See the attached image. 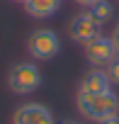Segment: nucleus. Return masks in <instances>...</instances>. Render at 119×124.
<instances>
[{"instance_id":"obj_1","label":"nucleus","mask_w":119,"mask_h":124,"mask_svg":"<svg viewBox=\"0 0 119 124\" xmlns=\"http://www.w3.org/2000/svg\"><path fill=\"white\" fill-rule=\"evenodd\" d=\"M75 107L83 114V119L97 124L104 117L119 114V95L112 88L109 90H102V93H78Z\"/></svg>"},{"instance_id":"obj_2","label":"nucleus","mask_w":119,"mask_h":124,"mask_svg":"<svg viewBox=\"0 0 119 124\" xmlns=\"http://www.w3.org/2000/svg\"><path fill=\"white\" fill-rule=\"evenodd\" d=\"M44 76L34 61H20L7 71V88L15 95H32L41 88Z\"/></svg>"},{"instance_id":"obj_3","label":"nucleus","mask_w":119,"mask_h":124,"mask_svg":"<svg viewBox=\"0 0 119 124\" xmlns=\"http://www.w3.org/2000/svg\"><path fill=\"white\" fill-rule=\"evenodd\" d=\"M27 54L32 61H51L61 54V37L49 27H37L27 37Z\"/></svg>"},{"instance_id":"obj_4","label":"nucleus","mask_w":119,"mask_h":124,"mask_svg":"<svg viewBox=\"0 0 119 124\" xmlns=\"http://www.w3.org/2000/svg\"><path fill=\"white\" fill-rule=\"evenodd\" d=\"M83 54H85V61L92 68H107L112 61L119 56V49H117V44H114L112 37L97 34L95 39H90L83 46Z\"/></svg>"},{"instance_id":"obj_5","label":"nucleus","mask_w":119,"mask_h":124,"mask_svg":"<svg viewBox=\"0 0 119 124\" xmlns=\"http://www.w3.org/2000/svg\"><path fill=\"white\" fill-rule=\"evenodd\" d=\"M97 34H102V24L88 12V10H83V12H78L71 22H68V37H71V41H75V44H80V46H85L90 39H95Z\"/></svg>"},{"instance_id":"obj_6","label":"nucleus","mask_w":119,"mask_h":124,"mask_svg":"<svg viewBox=\"0 0 119 124\" xmlns=\"http://www.w3.org/2000/svg\"><path fill=\"white\" fill-rule=\"evenodd\" d=\"M12 124H56L51 109L41 102H27L20 105L12 114Z\"/></svg>"},{"instance_id":"obj_7","label":"nucleus","mask_w":119,"mask_h":124,"mask_svg":"<svg viewBox=\"0 0 119 124\" xmlns=\"http://www.w3.org/2000/svg\"><path fill=\"white\" fill-rule=\"evenodd\" d=\"M24 12L34 20H49L61 10L63 0H24Z\"/></svg>"},{"instance_id":"obj_8","label":"nucleus","mask_w":119,"mask_h":124,"mask_svg":"<svg viewBox=\"0 0 119 124\" xmlns=\"http://www.w3.org/2000/svg\"><path fill=\"white\" fill-rule=\"evenodd\" d=\"M109 88H112V83H109L104 68L88 71L80 78V83H78V93H102V90H109Z\"/></svg>"},{"instance_id":"obj_9","label":"nucleus","mask_w":119,"mask_h":124,"mask_svg":"<svg viewBox=\"0 0 119 124\" xmlns=\"http://www.w3.org/2000/svg\"><path fill=\"white\" fill-rule=\"evenodd\" d=\"M100 24H107L112 17H114V5L109 3V0H100V3H95V5H90V8H85Z\"/></svg>"},{"instance_id":"obj_10","label":"nucleus","mask_w":119,"mask_h":124,"mask_svg":"<svg viewBox=\"0 0 119 124\" xmlns=\"http://www.w3.org/2000/svg\"><path fill=\"white\" fill-rule=\"evenodd\" d=\"M104 73H107V78H109V83H112V85H119V56L112 61L107 68H104Z\"/></svg>"},{"instance_id":"obj_11","label":"nucleus","mask_w":119,"mask_h":124,"mask_svg":"<svg viewBox=\"0 0 119 124\" xmlns=\"http://www.w3.org/2000/svg\"><path fill=\"white\" fill-rule=\"evenodd\" d=\"M97 124H119V114H112V117H104L102 122H97Z\"/></svg>"},{"instance_id":"obj_12","label":"nucleus","mask_w":119,"mask_h":124,"mask_svg":"<svg viewBox=\"0 0 119 124\" xmlns=\"http://www.w3.org/2000/svg\"><path fill=\"white\" fill-rule=\"evenodd\" d=\"M75 5H80V8H90V5H95V3H100V0H73Z\"/></svg>"},{"instance_id":"obj_13","label":"nucleus","mask_w":119,"mask_h":124,"mask_svg":"<svg viewBox=\"0 0 119 124\" xmlns=\"http://www.w3.org/2000/svg\"><path fill=\"white\" fill-rule=\"evenodd\" d=\"M112 39H114V44H117V49H119V22H117V27H114V32H112Z\"/></svg>"},{"instance_id":"obj_14","label":"nucleus","mask_w":119,"mask_h":124,"mask_svg":"<svg viewBox=\"0 0 119 124\" xmlns=\"http://www.w3.org/2000/svg\"><path fill=\"white\" fill-rule=\"evenodd\" d=\"M63 124H83V122H75V119H68V122H63Z\"/></svg>"},{"instance_id":"obj_15","label":"nucleus","mask_w":119,"mask_h":124,"mask_svg":"<svg viewBox=\"0 0 119 124\" xmlns=\"http://www.w3.org/2000/svg\"><path fill=\"white\" fill-rule=\"evenodd\" d=\"M10 3H24V0H10Z\"/></svg>"},{"instance_id":"obj_16","label":"nucleus","mask_w":119,"mask_h":124,"mask_svg":"<svg viewBox=\"0 0 119 124\" xmlns=\"http://www.w3.org/2000/svg\"><path fill=\"white\" fill-rule=\"evenodd\" d=\"M117 3H119V0H117Z\"/></svg>"}]
</instances>
